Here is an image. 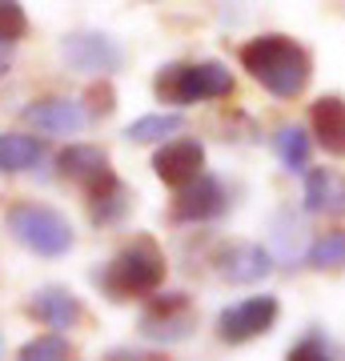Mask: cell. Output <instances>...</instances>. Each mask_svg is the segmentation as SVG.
Wrapping results in <instances>:
<instances>
[{
    "label": "cell",
    "instance_id": "1",
    "mask_svg": "<svg viewBox=\"0 0 345 361\" xmlns=\"http://www.w3.org/2000/svg\"><path fill=\"white\" fill-rule=\"evenodd\" d=\"M241 68L277 101H297L313 80V56L285 32H261L241 44Z\"/></svg>",
    "mask_w": 345,
    "mask_h": 361
},
{
    "label": "cell",
    "instance_id": "2",
    "mask_svg": "<svg viewBox=\"0 0 345 361\" xmlns=\"http://www.w3.org/2000/svg\"><path fill=\"white\" fill-rule=\"evenodd\" d=\"M165 253L153 237H133L121 253H116L101 273H97V285L109 301H149V297L161 293L165 285Z\"/></svg>",
    "mask_w": 345,
    "mask_h": 361
},
{
    "label": "cell",
    "instance_id": "3",
    "mask_svg": "<svg viewBox=\"0 0 345 361\" xmlns=\"http://www.w3.org/2000/svg\"><path fill=\"white\" fill-rule=\"evenodd\" d=\"M153 92L161 104H201L233 97V73L221 61H189L165 65L153 77Z\"/></svg>",
    "mask_w": 345,
    "mask_h": 361
},
{
    "label": "cell",
    "instance_id": "4",
    "mask_svg": "<svg viewBox=\"0 0 345 361\" xmlns=\"http://www.w3.org/2000/svg\"><path fill=\"white\" fill-rule=\"evenodd\" d=\"M8 233L25 249H32L37 257H64L77 233H73V221L64 217L61 209L52 205H37V201H20V205L8 209Z\"/></svg>",
    "mask_w": 345,
    "mask_h": 361
},
{
    "label": "cell",
    "instance_id": "5",
    "mask_svg": "<svg viewBox=\"0 0 345 361\" xmlns=\"http://www.w3.org/2000/svg\"><path fill=\"white\" fill-rule=\"evenodd\" d=\"M145 341L153 345H177L197 329V310H193L189 293H157L145 301L141 322H137Z\"/></svg>",
    "mask_w": 345,
    "mask_h": 361
},
{
    "label": "cell",
    "instance_id": "6",
    "mask_svg": "<svg viewBox=\"0 0 345 361\" xmlns=\"http://www.w3.org/2000/svg\"><path fill=\"white\" fill-rule=\"evenodd\" d=\"M282 317V301L273 293H257V297H245L237 305H225L217 313V337L225 345H245L253 337H265Z\"/></svg>",
    "mask_w": 345,
    "mask_h": 361
},
{
    "label": "cell",
    "instance_id": "7",
    "mask_svg": "<svg viewBox=\"0 0 345 361\" xmlns=\"http://www.w3.org/2000/svg\"><path fill=\"white\" fill-rule=\"evenodd\" d=\"M61 56L68 68L77 73H92V77H109V73H121L125 65V49L116 44L109 32H92V28H80V32H68L61 40Z\"/></svg>",
    "mask_w": 345,
    "mask_h": 361
},
{
    "label": "cell",
    "instance_id": "8",
    "mask_svg": "<svg viewBox=\"0 0 345 361\" xmlns=\"http://www.w3.org/2000/svg\"><path fill=\"white\" fill-rule=\"evenodd\" d=\"M153 173L169 189H189L197 177H205V145L197 137H173L153 153Z\"/></svg>",
    "mask_w": 345,
    "mask_h": 361
},
{
    "label": "cell",
    "instance_id": "9",
    "mask_svg": "<svg viewBox=\"0 0 345 361\" xmlns=\"http://www.w3.org/2000/svg\"><path fill=\"white\" fill-rule=\"evenodd\" d=\"M225 209H229V193H225V185L217 177H197L189 189H181L173 209H169V217L177 221V225H205V221H217L225 217Z\"/></svg>",
    "mask_w": 345,
    "mask_h": 361
},
{
    "label": "cell",
    "instance_id": "10",
    "mask_svg": "<svg viewBox=\"0 0 345 361\" xmlns=\"http://www.w3.org/2000/svg\"><path fill=\"white\" fill-rule=\"evenodd\" d=\"M273 253L269 245H257V241H233L217 253V277L229 285H257L273 273Z\"/></svg>",
    "mask_w": 345,
    "mask_h": 361
},
{
    "label": "cell",
    "instance_id": "11",
    "mask_svg": "<svg viewBox=\"0 0 345 361\" xmlns=\"http://www.w3.org/2000/svg\"><path fill=\"white\" fill-rule=\"evenodd\" d=\"M20 116L28 125H37V133H49V137H73L89 125V109L80 101H68V97H40Z\"/></svg>",
    "mask_w": 345,
    "mask_h": 361
},
{
    "label": "cell",
    "instance_id": "12",
    "mask_svg": "<svg viewBox=\"0 0 345 361\" xmlns=\"http://www.w3.org/2000/svg\"><path fill=\"white\" fill-rule=\"evenodd\" d=\"M28 310H32V317H37V322L49 325L52 334H64V329H73V325L85 317V310H80V297L73 293V289H64V285H44V289H37Z\"/></svg>",
    "mask_w": 345,
    "mask_h": 361
},
{
    "label": "cell",
    "instance_id": "13",
    "mask_svg": "<svg viewBox=\"0 0 345 361\" xmlns=\"http://www.w3.org/2000/svg\"><path fill=\"white\" fill-rule=\"evenodd\" d=\"M85 201H89L92 225H116V221H125L128 205H133V193H128L125 180L109 169L104 177H97L89 189H85Z\"/></svg>",
    "mask_w": 345,
    "mask_h": 361
},
{
    "label": "cell",
    "instance_id": "14",
    "mask_svg": "<svg viewBox=\"0 0 345 361\" xmlns=\"http://www.w3.org/2000/svg\"><path fill=\"white\" fill-rule=\"evenodd\" d=\"M305 209L317 213V217H345V173H337V169H309Z\"/></svg>",
    "mask_w": 345,
    "mask_h": 361
},
{
    "label": "cell",
    "instance_id": "15",
    "mask_svg": "<svg viewBox=\"0 0 345 361\" xmlns=\"http://www.w3.org/2000/svg\"><path fill=\"white\" fill-rule=\"evenodd\" d=\"M313 137L329 157H345V97H317L309 104Z\"/></svg>",
    "mask_w": 345,
    "mask_h": 361
},
{
    "label": "cell",
    "instance_id": "16",
    "mask_svg": "<svg viewBox=\"0 0 345 361\" xmlns=\"http://www.w3.org/2000/svg\"><path fill=\"white\" fill-rule=\"evenodd\" d=\"M56 173H61L64 180H77L80 189H89L97 177H104L109 173V153H104L101 145H68V149H61V157H56Z\"/></svg>",
    "mask_w": 345,
    "mask_h": 361
},
{
    "label": "cell",
    "instance_id": "17",
    "mask_svg": "<svg viewBox=\"0 0 345 361\" xmlns=\"http://www.w3.org/2000/svg\"><path fill=\"white\" fill-rule=\"evenodd\" d=\"M49 153L44 137H28V133H0V173H28L37 169Z\"/></svg>",
    "mask_w": 345,
    "mask_h": 361
},
{
    "label": "cell",
    "instance_id": "18",
    "mask_svg": "<svg viewBox=\"0 0 345 361\" xmlns=\"http://www.w3.org/2000/svg\"><path fill=\"white\" fill-rule=\"evenodd\" d=\"M185 129V116L181 113H145L137 121H128L125 141L133 145H165L169 137H177Z\"/></svg>",
    "mask_w": 345,
    "mask_h": 361
},
{
    "label": "cell",
    "instance_id": "19",
    "mask_svg": "<svg viewBox=\"0 0 345 361\" xmlns=\"http://www.w3.org/2000/svg\"><path fill=\"white\" fill-rule=\"evenodd\" d=\"M273 149H277V157H282V165L289 173H301V177L309 173V149H313V141H309V133L301 125H282V129L273 133Z\"/></svg>",
    "mask_w": 345,
    "mask_h": 361
},
{
    "label": "cell",
    "instance_id": "20",
    "mask_svg": "<svg viewBox=\"0 0 345 361\" xmlns=\"http://www.w3.org/2000/svg\"><path fill=\"white\" fill-rule=\"evenodd\" d=\"M305 261H309V269H341L345 265V229H325V233H317L313 241H309V253H305Z\"/></svg>",
    "mask_w": 345,
    "mask_h": 361
},
{
    "label": "cell",
    "instance_id": "21",
    "mask_svg": "<svg viewBox=\"0 0 345 361\" xmlns=\"http://www.w3.org/2000/svg\"><path fill=\"white\" fill-rule=\"evenodd\" d=\"M73 357V341L64 334H40L16 349V361H68Z\"/></svg>",
    "mask_w": 345,
    "mask_h": 361
},
{
    "label": "cell",
    "instance_id": "22",
    "mask_svg": "<svg viewBox=\"0 0 345 361\" xmlns=\"http://www.w3.org/2000/svg\"><path fill=\"white\" fill-rule=\"evenodd\" d=\"M273 237L282 241V249L273 253V261H293L297 257V245L305 241V225H301L289 209H282V213L273 217Z\"/></svg>",
    "mask_w": 345,
    "mask_h": 361
},
{
    "label": "cell",
    "instance_id": "23",
    "mask_svg": "<svg viewBox=\"0 0 345 361\" xmlns=\"http://www.w3.org/2000/svg\"><path fill=\"white\" fill-rule=\"evenodd\" d=\"M28 37V16L25 4L16 0H0V49H13L16 40Z\"/></svg>",
    "mask_w": 345,
    "mask_h": 361
},
{
    "label": "cell",
    "instance_id": "24",
    "mask_svg": "<svg viewBox=\"0 0 345 361\" xmlns=\"http://www.w3.org/2000/svg\"><path fill=\"white\" fill-rule=\"evenodd\" d=\"M285 361H337V357H333L329 337L321 334V329H309V334H301L293 345H289Z\"/></svg>",
    "mask_w": 345,
    "mask_h": 361
},
{
    "label": "cell",
    "instance_id": "25",
    "mask_svg": "<svg viewBox=\"0 0 345 361\" xmlns=\"http://www.w3.org/2000/svg\"><path fill=\"white\" fill-rule=\"evenodd\" d=\"M85 101H89V121H92V116H109L116 109V92H113L109 80H92Z\"/></svg>",
    "mask_w": 345,
    "mask_h": 361
},
{
    "label": "cell",
    "instance_id": "26",
    "mask_svg": "<svg viewBox=\"0 0 345 361\" xmlns=\"http://www.w3.org/2000/svg\"><path fill=\"white\" fill-rule=\"evenodd\" d=\"M101 361H165V353H157V349H133V345H116L109 349Z\"/></svg>",
    "mask_w": 345,
    "mask_h": 361
},
{
    "label": "cell",
    "instance_id": "27",
    "mask_svg": "<svg viewBox=\"0 0 345 361\" xmlns=\"http://www.w3.org/2000/svg\"><path fill=\"white\" fill-rule=\"evenodd\" d=\"M8 68H13V52H8V49H0V77H4Z\"/></svg>",
    "mask_w": 345,
    "mask_h": 361
},
{
    "label": "cell",
    "instance_id": "28",
    "mask_svg": "<svg viewBox=\"0 0 345 361\" xmlns=\"http://www.w3.org/2000/svg\"><path fill=\"white\" fill-rule=\"evenodd\" d=\"M0 361H4V337H0Z\"/></svg>",
    "mask_w": 345,
    "mask_h": 361
}]
</instances>
